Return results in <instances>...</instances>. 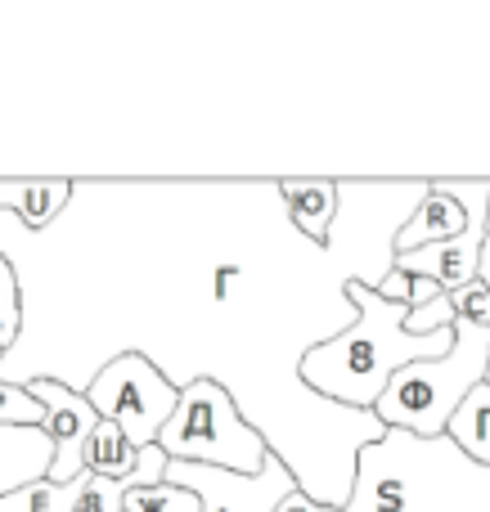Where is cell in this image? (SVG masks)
<instances>
[{
    "instance_id": "d6986e66",
    "label": "cell",
    "mask_w": 490,
    "mask_h": 512,
    "mask_svg": "<svg viewBox=\"0 0 490 512\" xmlns=\"http://www.w3.org/2000/svg\"><path fill=\"white\" fill-rule=\"evenodd\" d=\"M275 512H342V508H338V504H320V499H315V495H306V490L297 486L293 495H288V499H284V504H279Z\"/></svg>"
},
{
    "instance_id": "ffe728a7",
    "label": "cell",
    "mask_w": 490,
    "mask_h": 512,
    "mask_svg": "<svg viewBox=\"0 0 490 512\" xmlns=\"http://www.w3.org/2000/svg\"><path fill=\"white\" fill-rule=\"evenodd\" d=\"M477 279H482L490 292V207H486V239H482V261H477Z\"/></svg>"
},
{
    "instance_id": "52a82bcc",
    "label": "cell",
    "mask_w": 490,
    "mask_h": 512,
    "mask_svg": "<svg viewBox=\"0 0 490 512\" xmlns=\"http://www.w3.org/2000/svg\"><path fill=\"white\" fill-rule=\"evenodd\" d=\"M162 481L189 490L198 499V512H275L297 490V477L275 450L257 477H234L221 468H194V463H171Z\"/></svg>"
},
{
    "instance_id": "7a4b0ae2",
    "label": "cell",
    "mask_w": 490,
    "mask_h": 512,
    "mask_svg": "<svg viewBox=\"0 0 490 512\" xmlns=\"http://www.w3.org/2000/svg\"><path fill=\"white\" fill-rule=\"evenodd\" d=\"M342 512H490V468L473 463L450 436L387 427L360 445Z\"/></svg>"
},
{
    "instance_id": "ba28073f",
    "label": "cell",
    "mask_w": 490,
    "mask_h": 512,
    "mask_svg": "<svg viewBox=\"0 0 490 512\" xmlns=\"http://www.w3.org/2000/svg\"><path fill=\"white\" fill-rule=\"evenodd\" d=\"M27 391L36 396V405H41V432L50 436V472H45V481H54V486H68V481H77L81 472H86V441L95 436L99 427V414L90 409V400L81 396L77 387H68V382L59 378H27L23 382Z\"/></svg>"
},
{
    "instance_id": "7402d4cb",
    "label": "cell",
    "mask_w": 490,
    "mask_h": 512,
    "mask_svg": "<svg viewBox=\"0 0 490 512\" xmlns=\"http://www.w3.org/2000/svg\"><path fill=\"white\" fill-rule=\"evenodd\" d=\"M0 355H5V351H0Z\"/></svg>"
},
{
    "instance_id": "5bb4252c",
    "label": "cell",
    "mask_w": 490,
    "mask_h": 512,
    "mask_svg": "<svg viewBox=\"0 0 490 512\" xmlns=\"http://www.w3.org/2000/svg\"><path fill=\"white\" fill-rule=\"evenodd\" d=\"M135 459H140V450H135V445L126 441L113 423H104V418H99L95 436L86 441V472H90V477L122 481V477H131V472H135Z\"/></svg>"
},
{
    "instance_id": "6da1fadb",
    "label": "cell",
    "mask_w": 490,
    "mask_h": 512,
    "mask_svg": "<svg viewBox=\"0 0 490 512\" xmlns=\"http://www.w3.org/2000/svg\"><path fill=\"white\" fill-rule=\"evenodd\" d=\"M342 292H347V301L356 306V319H351L342 333L306 346L302 382L315 396L333 400V405L369 414L396 369H405V364H414V360H441V355L450 351L455 324L441 328V333H428V337H410L405 333L410 306L383 301L374 292V283H365V279H347Z\"/></svg>"
},
{
    "instance_id": "5b68a950",
    "label": "cell",
    "mask_w": 490,
    "mask_h": 512,
    "mask_svg": "<svg viewBox=\"0 0 490 512\" xmlns=\"http://www.w3.org/2000/svg\"><path fill=\"white\" fill-rule=\"evenodd\" d=\"M81 396L90 400L104 423H113L135 450L158 445V432L167 427V418L176 414L180 387L149 360L144 351H122L86 382Z\"/></svg>"
},
{
    "instance_id": "9c48e42d",
    "label": "cell",
    "mask_w": 490,
    "mask_h": 512,
    "mask_svg": "<svg viewBox=\"0 0 490 512\" xmlns=\"http://www.w3.org/2000/svg\"><path fill=\"white\" fill-rule=\"evenodd\" d=\"M464 230V207L446 194V189L432 180L428 194L419 198L414 216H405V225L396 230L392 239V256H405V252H419V248H432V243H446Z\"/></svg>"
},
{
    "instance_id": "ac0fdd59",
    "label": "cell",
    "mask_w": 490,
    "mask_h": 512,
    "mask_svg": "<svg viewBox=\"0 0 490 512\" xmlns=\"http://www.w3.org/2000/svg\"><path fill=\"white\" fill-rule=\"evenodd\" d=\"M450 306H455L459 324H473V328H490V292L482 279L464 283L459 292H450Z\"/></svg>"
},
{
    "instance_id": "4fadbf2b",
    "label": "cell",
    "mask_w": 490,
    "mask_h": 512,
    "mask_svg": "<svg viewBox=\"0 0 490 512\" xmlns=\"http://www.w3.org/2000/svg\"><path fill=\"white\" fill-rule=\"evenodd\" d=\"M446 436L468 454L473 463L490 468V387H473L464 396V405L455 409V418L446 423Z\"/></svg>"
},
{
    "instance_id": "e0dca14e",
    "label": "cell",
    "mask_w": 490,
    "mask_h": 512,
    "mask_svg": "<svg viewBox=\"0 0 490 512\" xmlns=\"http://www.w3.org/2000/svg\"><path fill=\"white\" fill-rule=\"evenodd\" d=\"M41 405L23 382H0V427H41Z\"/></svg>"
},
{
    "instance_id": "3957f363",
    "label": "cell",
    "mask_w": 490,
    "mask_h": 512,
    "mask_svg": "<svg viewBox=\"0 0 490 512\" xmlns=\"http://www.w3.org/2000/svg\"><path fill=\"white\" fill-rule=\"evenodd\" d=\"M486 360L490 328H473L455 319L450 351L441 360H414L396 369L369 414L378 418V427H401V432H414L423 441L446 436V423L464 405V396L486 382Z\"/></svg>"
},
{
    "instance_id": "7c38bea8",
    "label": "cell",
    "mask_w": 490,
    "mask_h": 512,
    "mask_svg": "<svg viewBox=\"0 0 490 512\" xmlns=\"http://www.w3.org/2000/svg\"><path fill=\"white\" fill-rule=\"evenodd\" d=\"M50 454V436L41 427H0V495L45 481Z\"/></svg>"
},
{
    "instance_id": "2e32d148",
    "label": "cell",
    "mask_w": 490,
    "mask_h": 512,
    "mask_svg": "<svg viewBox=\"0 0 490 512\" xmlns=\"http://www.w3.org/2000/svg\"><path fill=\"white\" fill-rule=\"evenodd\" d=\"M23 337V292H18V270L0 256V351H14Z\"/></svg>"
},
{
    "instance_id": "30bf717a",
    "label": "cell",
    "mask_w": 490,
    "mask_h": 512,
    "mask_svg": "<svg viewBox=\"0 0 490 512\" xmlns=\"http://www.w3.org/2000/svg\"><path fill=\"white\" fill-rule=\"evenodd\" d=\"M72 180H0V216H9L23 230H50L72 203Z\"/></svg>"
},
{
    "instance_id": "277c9868",
    "label": "cell",
    "mask_w": 490,
    "mask_h": 512,
    "mask_svg": "<svg viewBox=\"0 0 490 512\" xmlns=\"http://www.w3.org/2000/svg\"><path fill=\"white\" fill-rule=\"evenodd\" d=\"M158 450L171 463L194 468H221L234 477H257L270 459L266 432L239 414V400L216 378H194L180 387L176 414L158 432Z\"/></svg>"
},
{
    "instance_id": "44dd1931",
    "label": "cell",
    "mask_w": 490,
    "mask_h": 512,
    "mask_svg": "<svg viewBox=\"0 0 490 512\" xmlns=\"http://www.w3.org/2000/svg\"><path fill=\"white\" fill-rule=\"evenodd\" d=\"M486 387H490V360H486Z\"/></svg>"
},
{
    "instance_id": "8992f818",
    "label": "cell",
    "mask_w": 490,
    "mask_h": 512,
    "mask_svg": "<svg viewBox=\"0 0 490 512\" xmlns=\"http://www.w3.org/2000/svg\"><path fill=\"white\" fill-rule=\"evenodd\" d=\"M459 207H464V230L446 243H432V248L392 256V270L405 279H428L437 283V292H459L464 283L477 279V261H482V239H486V207H490V180H437Z\"/></svg>"
},
{
    "instance_id": "8fae6325",
    "label": "cell",
    "mask_w": 490,
    "mask_h": 512,
    "mask_svg": "<svg viewBox=\"0 0 490 512\" xmlns=\"http://www.w3.org/2000/svg\"><path fill=\"white\" fill-rule=\"evenodd\" d=\"M288 203V221L315 243V248H329L333 243V221H338V207H342V185L333 180H306V185H279Z\"/></svg>"
},
{
    "instance_id": "9a60e30c",
    "label": "cell",
    "mask_w": 490,
    "mask_h": 512,
    "mask_svg": "<svg viewBox=\"0 0 490 512\" xmlns=\"http://www.w3.org/2000/svg\"><path fill=\"white\" fill-rule=\"evenodd\" d=\"M122 512H198V499L189 490L158 481V486H140L122 495Z\"/></svg>"
}]
</instances>
